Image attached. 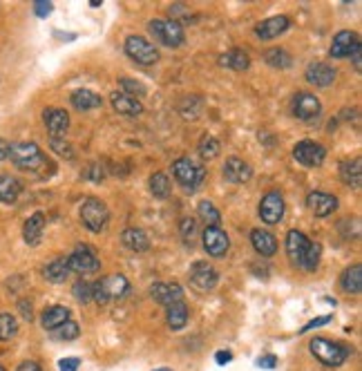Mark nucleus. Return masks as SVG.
<instances>
[{"mask_svg":"<svg viewBox=\"0 0 362 371\" xmlns=\"http://www.w3.org/2000/svg\"><path fill=\"white\" fill-rule=\"evenodd\" d=\"M34 12H36V16L45 18V16H50V14H52V5H50V3H45V0H39V3L34 5Z\"/></svg>","mask_w":362,"mask_h":371,"instance_id":"47","label":"nucleus"},{"mask_svg":"<svg viewBox=\"0 0 362 371\" xmlns=\"http://www.w3.org/2000/svg\"><path fill=\"white\" fill-rule=\"evenodd\" d=\"M173 173H175V179L177 182L184 186L186 190H195L202 186V182L206 179V168L204 166H199L195 164L193 159H188V157H181L175 161V166H173Z\"/></svg>","mask_w":362,"mask_h":371,"instance_id":"4","label":"nucleus"},{"mask_svg":"<svg viewBox=\"0 0 362 371\" xmlns=\"http://www.w3.org/2000/svg\"><path fill=\"white\" fill-rule=\"evenodd\" d=\"M18 331V322L12 313H0V340H12Z\"/></svg>","mask_w":362,"mask_h":371,"instance_id":"38","label":"nucleus"},{"mask_svg":"<svg viewBox=\"0 0 362 371\" xmlns=\"http://www.w3.org/2000/svg\"><path fill=\"white\" fill-rule=\"evenodd\" d=\"M43 121L52 139L65 137V132L70 128V114L65 110H61V107H47L43 114Z\"/></svg>","mask_w":362,"mask_h":371,"instance_id":"11","label":"nucleus"},{"mask_svg":"<svg viewBox=\"0 0 362 371\" xmlns=\"http://www.w3.org/2000/svg\"><path fill=\"white\" fill-rule=\"evenodd\" d=\"M67 320H70V309H65V306H61V304L50 306V309L43 313V327L50 331L58 329L61 324H65Z\"/></svg>","mask_w":362,"mask_h":371,"instance_id":"26","label":"nucleus"},{"mask_svg":"<svg viewBox=\"0 0 362 371\" xmlns=\"http://www.w3.org/2000/svg\"><path fill=\"white\" fill-rule=\"evenodd\" d=\"M152 297L159 302V304H173V302H184V288H181L179 284H155L152 286Z\"/></svg>","mask_w":362,"mask_h":371,"instance_id":"21","label":"nucleus"},{"mask_svg":"<svg viewBox=\"0 0 362 371\" xmlns=\"http://www.w3.org/2000/svg\"><path fill=\"white\" fill-rule=\"evenodd\" d=\"M121 240H123L125 246H128L130 251H134V253H143V251H148V246H150L148 235L143 233L141 229H125L123 235H121Z\"/></svg>","mask_w":362,"mask_h":371,"instance_id":"25","label":"nucleus"},{"mask_svg":"<svg viewBox=\"0 0 362 371\" xmlns=\"http://www.w3.org/2000/svg\"><path fill=\"white\" fill-rule=\"evenodd\" d=\"M320 253H322V246L318 242H309V248H306L304 257L300 262V266L306 268V271H315V266L320 264Z\"/></svg>","mask_w":362,"mask_h":371,"instance_id":"36","label":"nucleus"},{"mask_svg":"<svg viewBox=\"0 0 362 371\" xmlns=\"http://www.w3.org/2000/svg\"><path fill=\"white\" fill-rule=\"evenodd\" d=\"M21 311H23V315H25V320H32V304L27 302V300L21 302Z\"/></svg>","mask_w":362,"mask_h":371,"instance_id":"53","label":"nucleus"},{"mask_svg":"<svg viewBox=\"0 0 362 371\" xmlns=\"http://www.w3.org/2000/svg\"><path fill=\"white\" fill-rule=\"evenodd\" d=\"M293 157L300 161L302 166L315 168V166L322 164L324 157H327V150H324L320 143H315V141H300L293 148Z\"/></svg>","mask_w":362,"mask_h":371,"instance_id":"9","label":"nucleus"},{"mask_svg":"<svg viewBox=\"0 0 362 371\" xmlns=\"http://www.w3.org/2000/svg\"><path fill=\"white\" fill-rule=\"evenodd\" d=\"M257 367H262V369H275L277 367V358L275 356H262L257 360Z\"/></svg>","mask_w":362,"mask_h":371,"instance_id":"49","label":"nucleus"},{"mask_svg":"<svg viewBox=\"0 0 362 371\" xmlns=\"http://www.w3.org/2000/svg\"><path fill=\"white\" fill-rule=\"evenodd\" d=\"M128 288H130V282L125 275H107L103 279H98L96 284H92V300L96 304L121 300V297L128 293Z\"/></svg>","mask_w":362,"mask_h":371,"instance_id":"1","label":"nucleus"},{"mask_svg":"<svg viewBox=\"0 0 362 371\" xmlns=\"http://www.w3.org/2000/svg\"><path fill=\"white\" fill-rule=\"evenodd\" d=\"M204 246L208 251V255L213 257H224L226 253H228V235H226L220 226H206L204 231Z\"/></svg>","mask_w":362,"mask_h":371,"instance_id":"10","label":"nucleus"},{"mask_svg":"<svg viewBox=\"0 0 362 371\" xmlns=\"http://www.w3.org/2000/svg\"><path fill=\"white\" fill-rule=\"evenodd\" d=\"M306 206L315 217H329L338 208V199L327 193H311L306 197Z\"/></svg>","mask_w":362,"mask_h":371,"instance_id":"15","label":"nucleus"},{"mask_svg":"<svg viewBox=\"0 0 362 371\" xmlns=\"http://www.w3.org/2000/svg\"><path fill=\"white\" fill-rule=\"evenodd\" d=\"M21 182L14 177H5L0 179V202L3 204H14L18 195H21Z\"/></svg>","mask_w":362,"mask_h":371,"instance_id":"32","label":"nucleus"},{"mask_svg":"<svg viewBox=\"0 0 362 371\" xmlns=\"http://www.w3.org/2000/svg\"><path fill=\"white\" fill-rule=\"evenodd\" d=\"M179 231H181V237H184L186 244H193L195 233H197V224L193 217H184V220L179 222Z\"/></svg>","mask_w":362,"mask_h":371,"instance_id":"42","label":"nucleus"},{"mask_svg":"<svg viewBox=\"0 0 362 371\" xmlns=\"http://www.w3.org/2000/svg\"><path fill=\"white\" fill-rule=\"evenodd\" d=\"M342 288H345L347 293H360L362 291V268H360V264L345 271V275H342Z\"/></svg>","mask_w":362,"mask_h":371,"instance_id":"33","label":"nucleus"},{"mask_svg":"<svg viewBox=\"0 0 362 371\" xmlns=\"http://www.w3.org/2000/svg\"><path fill=\"white\" fill-rule=\"evenodd\" d=\"M78 358H63L58 363V369L61 371H78Z\"/></svg>","mask_w":362,"mask_h":371,"instance_id":"46","label":"nucleus"},{"mask_svg":"<svg viewBox=\"0 0 362 371\" xmlns=\"http://www.w3.org/2000/svg\"><path fill=\"white\" fill-rule=\"evenodd\" d=\"M224 177L228 179V182H233V184H246L248 179L253 177V170L244 159L231 157L228 161H226V166H224Z\"/></svg>","mask_w":362,"mask_h":371,"instance_id":"17","label":"nucleus"},{"mask_svg":"<svg viewBox=\"0 0 362 371\" xmlns=\"http://www.w3.org/2000/svg\"><path fill=\"white\" fill-rule=\"evenodd\" d=\"M103 101L101 96H96L92 89H76L74 94H72V105L76 107V110H94V107H98Z\"/></svg>","mask_w":362,"mask_h":371,"instance_id":"27","label":"nucleus"},{"mask_svg":"<svg viewBox=\"0 0 362 371\" xmlns=\"http://www.w3.org/2000/svg\"><path fill=\"white\" fill-rule=\"evenodd\" d=\"M264 59H266L268 65H273V67H282V70L291 67V56H288V52L279 50V47H275V50H268Z\"/></svg>","mask_w":362,"mask_h":371,"instance_id":"39","label":"nucleus"},{"mask_svg":"<svg viewBox=\"0 0 362 371\" xmlns=\"http://www.w3.org/2000/svg\"><path fill=\"white\" fill-rule=\"evenodd\" d=\"M0 371H5V369H3V367H0Z\"/></svg>","mask_w":362,"mask_h":371,"instance_id":"56","label":"nucleus"},{"mask_svg":"<svg viewBox=\"0 0 362 371\" xmlns=\"http://www.w3.org/2000/svg\"><path fill=\"white\" fill-rule=\"evenodd\" d=\"M89 182H94V184H98V182H103V170H101V166L98 164H89V168L83 173Z\"/></svg>","mask_w":362,"mask_h":371,"instance_id":"45","label":"nucleus"},{"mask_svg":"<svg viewBox=\"0 0 362 371\" xmlns=\"http://www.w3.org/2000/svg\"><path fill=\"white\" fill-rule=\"evenodd\" d=\"M74 295H76V300L78 302H92V284H87V282H76L74 284Z\"/></svg>","mask_w":362,"mask_h":371,"instance_id":"44","label":"nucleus"},{"mask_svg":"<svg viewBox=\"0 0 362 371\" xmlns=\"http://www.w3.org/2000/svg\"><path fill=\"white\" fill-rule=\"evenodd\" d=\"M306 81L318 87H327L336 81V70L329 67L327 63H313L306 67Z\"/></svg>","mask_w":362,"mask_h":371,"instance_id":"19","label":"nucleus"},{"mask_svg":"<svg viewBox=\"0 0 362 371\" xmlns=\"http://www.w3.org/2000/svg\"><path fill=\"white\" fill-rule=\"evenodd\" d=\"M360 45L358 41V34L354 32H338L336 39H333V45H331V56L333 59H345V56H351V52Z\"/></svg>","mask_w":362,"mask_h":371,"instance_id":"16","label":"nucleus"},{"mask_svg":"<svg viewBox=\"0 0 362 371\" xmlns=\"http://www.w3.org/2000/svg\"><path fill=\"white\" fill-rule=\"evenodd\" d=\"M125 52H128L130 59L141 63V65H152V63L159 61V52L155 50V45L143 39V36H128Z\"/></svg>","mask_w":362,"mask_h":371,"instance_id":"7","label":"nucleus"},{"mask_svg":"<svg viewBox=\"0 0 362 371\" xmlns=\"http://www.w3.org/2000/svg\"><path fill=\"white\" fill-rule=\"evenodd\" d=\"M78 333H81L78 324H76V322H72V320H67L65 324H61L58 329H54V338H56V340H63V342H70V340L78 338Z\"/></svg>","mask_w":362,"mask_h":371,"instance_id":"40","label":"nucleus"},{"mask_svg":"<svg viewBox=\"0 0 362 371\" xmlns=\"http://www.w3.org/2000/svg\"><path fill=\"white\" fill-rule=\"evenodd\" d=\"M67 268L70 273H78V275H92L101 268V262L94 255V248L89 246H78L72 255L67 257Z\"/></svg>","mask_w":362,"mask_h":371,"instance_id":"6","label":"nucleus"},{"mask_svg":"<svg viewBox=\"0 0 362 371\" xmlns=\"http://www.w3.org/2000/svg\"><path fill=\"white\" fill-rule=\"evenodd\" d=\"M320 110H322L320 98L311 92H300L293 98V112H295L297 119L309 121V119H313V116H318Z\"/></svg>","mask_w":362,"mask_h":371,"instance_id":"14","label":"nucleus"},{"mask_svg":"<svg viewBox=\"0 0 362 371\" xmlns=\"http://www.w3.org/2000/svg\"><path fill=\"white\" fill-rule=\"evenodd\" d=\"M9 148H12V143L0 139V159H9Z\"/></svg>","mask_w":362,"mask_h":371,"instance_id":"52","label":"nucleus"},{"mask_svg":"<svg viewBox=\"0 0 362 371\" xmlns=\"http://www.w3.org/2000/svg\"><path fill=\"white\" fill-rule=\"evenodd\" d=\"M188 322V306L184 302H173L168 304V324L173 331L184 329Z\"/></svg>","mask_w":362,"mask_h":371,"instance_id":"29","label":"nucleus"},{"mask_svg":"<svg viewBox=\"0 0 362 371\" xmlns=\"http://www.w3.org/2000/svg\"><path fill=\"white\" fill-rule=\"evenodd\" d=\"M340 177L342 182L347 186H354V188H360V182H362V166L360 161H345V164L340 166Z\"/></svg>","mask_w":362,"mask_h":371,"instance_id":"30","label":"nucleus"},{"mask_svg":"<svg viewBox=\"0 0 362 371\" xmlns=\"http://www.w3.org/2000/svg\"><path fill=\"white\" fill-rule=\"evenodd\" d=\"M282 215H284V199L279 193H268L264 199H262V204H259V217H262V222H266V224H277L279 220H282Z\"/></svg>","mask_w":362,"mask_h":371,"instance_id":"13","label":"nucleus"},{"mask_svg":"<svg viewBox=\"0 0 362 371\" xmlns=\"http://www.w3.org/2000/svg\"><path fill=\"white\" fill-rule=\"evenodd\" d=\"M220 63L226 67L235 70V72H244V70H248L251 59L244 50H231L228 54H224V56L220 59Z\"/></svg>","mask_w":362,"mask_h":371,"instance_id":"28","label":"nucleus"},{"mask_svg":"<svg viewBox=\"0 0 362 371\" xmlns=\"http://www.w3.org/2000/svg\"><path fill=\"white\" fill-rule=\"evenodd\" d=\"M327 322H331V315H322V318H315V320H311L306 327L302 329V333H306V331H311V329H318V327H322V324H327Z\"/></svg>","mask_w":362,"mask_h":371,"instance_id":"48","label":"nucleus"},{"mask_svg":"<svg viewBox=\"0 0 362 371\" xmlns=\"http://www.w3.org/2000/svg\"><path fill=\"white\" fill-rule=\"evenodd\" d=\"M67 275H70L67 259H63V257L54 259L52 264H47V266H45V277H47L50 282H54V284H61V282H65V279H67Z\"/></svg>","mask_w":362,"mask_h":371,"instance_id":"31","label":"nucleus"},{"mask_svg":"<svg viewBox=\"0 0 362 371\" xmlns=\"http://www.w3.org/2000/svg\"><path fill=\"white\" fill-rule=\"evenodd\" d=\"M150 190L157 199H166L170 195V179L164 173H155L150 177Z\"/></svg>","mask_w":362,"mask_h":371,"instance_id":"35","label":"nucleus"},{"mask_svg":"<svg viewBox=\"0 0 362 371\" xmlns=\"http://www.w3.org/2000/svg\"><path fill=\"white\" fill-rule=\"evenodd\" d=\"M309 349H311V354L327 367H340L349 358L347 347L338 345V342H331L327 338H313Z\"/></svg>","mask_w":362,"mask_h":371,"instance_id":"3","label":"nucleus"},{"mask_svg":"<svg viewBox=\"0 0 362 371\" xmlns=\"http://www.w3.org/2000/svg\"><path fill=\"white\" fill-rule=\"evenodd\" d=\"M288 25H291V21H288L286 16H273V18H268V21H264L262 25H257L255 34L259 36L262 41H273L282 32L288 30Z\"/></svg>","mask_w":362,"mask_h":371,"instance_id":"18","label":"nucleus"},{"mask_svg":"<svg viewBox=\"0 0 362 371\" xmlns=\"http://www.w3.org/2000/svg\"><path fill=\"white\" fill-rule=\"evenodd\" d=\"M190 282H193L195 288L199 291H213L217 284V273L213 266H208V262H195L190 266Z\"/></svg>","mask_w":362,"mask_h":371,"instance_id":"12","label":"nucleus"},{"mask_svg":"<svg viewBox=\"0 0 362 371\" xmlns=\"http://www.w3.org/2000/svg\"><path fill=\"white\" fill-rule=\"evenodd\" d=\"M50 148L56 152L58 157L63 159H74V150L70 148V143L61 141V139H50Z\"/></svg>","mask_w":362,"mask_h":371,"instance_id":"43","label":"nucleus"},{"mask_svg":"<svg viewBox=\"0 0 362 371\" xmlns=\"http://www.w3.org/2000/svg\"><path fill=\"white\" fill-rule=\"evenodd\" d=\"M43 231H45V215L43 213H34L30 220L25 222V229H23L25 242L30 244V246H36V244H39L41 237H43Z\"/></svg>","mask_w":362,"mask_h":371,"instance_id":"24","label":"nucleus"},{"mask_svg":"<svg viewBox=\"0 0 362 371\" xmlns=\"http://www.w3.org/2000/svg\"><path fill=\"white\" fill-rule=\"evenodd\" d=\"M197 213H199V217H202V220L206 222V226H220V222H222L220 211H217L215 204L208 202V199H204V202L197 206Z\"/></svg>","mask_w":362,"mask_h":371,"instance_id":"34","label":"nucleus"},{"mask_svg":"<svg viewBox=\"0 0 362 371\" xmlns=\"http://www.w3.org/2000/svg\"><path fill=\"white\" fill-rule=\"evenodd\" d=\"M251 242H253V248H255L262 257H270L277 253V240L268 231L255 229L251 233Z\"/></svg>","mask_w":362,"mask_h":371,"instance_id":"20","label":"nucleus"},{"mask_svg":"<svg viewBox=\"0 0 362 371\" xmlns=\"http://www.w3.org/2000/svg\"><path fill=\"white\" fill-rule=\"evenodd\" d=\"M150 32L155 34L159 43L168 45V47H179L184 43V30H181L177 21H161V18H157V21L150 23Z\"/></svg>","mask_w":362,"mask_h":371,"instance_id":"8","label":"nucleus"},{"mask_svg":"<svg viewBox=\"0 0 362 371\" xmlns=\"http://www.w3.org/2000/svg\"><path fill=\"white\" fill-rule=\"evenodd\" d=\"M81 220H83V224L89 231L98 233L105 229L107 220H110V211H107V206L101 202V199L89 197L83 204V208H81Z\"/></svg>","mask_w":362,"mask_h":371,"instance_id":"5","label":"nucleus"},{"mask_svg":"<svg viewBox=\"0 0 362 371\" xmlns=\"http://www.w3.org/2000/svg\"><path fill=\"white\" fill-rule=\"evenodd\" d=\"M220 141H217L215 137H204L202 141H199V155H202V159L204 161H211V159H215L217 155H220Z\"/></svg>","mask_w":362,"mask_h":371,"instance_id":"37","label":"nucleus"},{"mask_svg":"<svg viewBox=\"0 0 362 371\" xmlns=\"http://www.w3.org/2000/svg\"><path fill=\"white\" fill-rule=\"evenodd\" d=\"M215 358H217V363H220V365H228L233 360V354H231V351H217Z\"/></svg>","mask_w":362,"mask_h":371,"instance_id":"51","label":"nucleus"},{"mask_svg":"<svg viewBox=\"0 0 362 371\" xmlns=\"http://www.w3.org/2000/svg\"><path fill=\"white\" fill-rule=\"evenodd\" d=\"M110 101H112V107L119 114H125V116H137L143 112V105L137 101V98H132L128 94H123V92H114L110 96Z\"/></svg>","mask_w":362,"mask_h":371,"instance_id":"23","label":"nucleus"},{"mask_svg":"<svg viewBox=\"0 0 362 371\" xmlns=\"http://www.w3.org/2000/svg\"><path fill=\"white\" fill-rule=\"evenodd\" d=\"M119 85L123 87V94H128V96H132V98H137V96H143V94H146V85L139 83V81L121 78V81H119Z\"/></svg>","mask_w":362,"mask_h":371,"instance_id":"41","label":"nucleus"},{"mask_svg":"<svg viewBox=\"0 0 362 371\" xmlns=\"http://www.w3.org/2000/svg\"><path fill=\"white\" fill-rule=\"evenodd\" d=\"M16 371H43L39 363H34V360H25L23 365H18Z\"/></svg>","mask_w":362,"mask_h":371,"instance_id":"50","label":"nucleus"},{"mask_svg":"<svg viewBox=\"0 0 362 371\" xmlns=\"http://www.w3.org/2000/svg\"><path fill=\"white\" fill-rule=\"evenodd\" d=\"M9 159H12L14 166L21 170H39L45 164L41 148L32 141L12 143V148H9Z\"/></svg>","mask_w":362,"mask_h":371,"instance_id":"2","label":"nucleus"},{"mask_svg":"<svg viewBox=\"0 0 362 371\" xmlns=\"http://www.w3.org/2000/svg\"><path fill=\"white\" fill-rule=\"evenodd\" d=\"M157 371H173V369H166V367H164V369H157Z\"/></svg>","mask_w":362,"mask_h":371,"instance_id":"55","label":"nucleus"},{"mask_svg":"<svg viewBox=\"0 0 362 371\" xmlns=\"http://www.w3.org/2000/svg\"><path fill=\"white\" fill-rule=\"evenodd\" d=\"M360 52H362V47H360V45H358V47H356L354 52H351V56H354V65H356V70H358V72L362 70V63H360Z\"/></svg>","mask_w":362,"mask_h":371,"instance_id":"54","label":"nucleus"},{"mask_svg":"<svg viewBox=\"0 0 362 371\" xmlns=\"http://www.w3.org/2000/svg\"><path fill=\"white\" fill-rule=\"evenodd\" d=\"M306 248H309V240H306L300 231H291V233H288V237H286V253H288V257H291L293 264H300Z\"/></svg>","mask_w":362,"mask_h":371,"instance_id":"22","label":"nucleus"}]
</instances>
